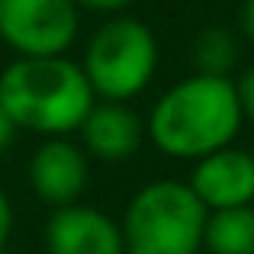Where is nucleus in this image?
<instances>
[{"label":"nucleus","instance_id":"nucleus-4","mask_svg":"<svg viewBox=\"0 0 254 254\" xmlns=\"http://www.w3.org/2000/svg\"><path fill=\"white\" fill-rule=\"evenodd\" d=\"M158 62L161 52L148 23L119 13V16H106V23L97 26L77 64L97 100L129 103L148 90L158 74Z\"/></svg>","mask_w":254,"mask_h":254},{"label":"nucleus","instance_id":"nucleus-3","mask_svg":"<svg viewBox=\"0 0 254 254\" xmlns=\"http://www.w3.org/2000/svg\"><path fill=\"white\" fill-rule=\"evenodd\" d=\"M206 216L187 180H151L126 203L123 248L126 254H203Z\"/></svg>","mask_w":254,"mask_h":254},{"label":"nucleus","instance_id":"nucleus-5","mask_svg":"<svg viewBox=\"0 0 254 254\" xmlns=\"http://www.w3.org/2000/svg\"><path fill=\"white\" fill-rule=\"evenodd\" d=\"M77 29L74 0H0V42L19 58L68 55Z\"/></svg>","mask_w":254,"mask_h":254},{"label":"nucleus","instance_id":"nucleus-17","mask_svg":"<svg viewBox=\"0 0 254 254\" xmlns=\"http://www.w3.org/2000/svg\"><path fill=\"white\" fill-rule=\"evenodd\" d=\"M0 254H10V251H6V248H3V251H0Z\"/></svg>","mask_w":254,"mask_h":254},{"label":"nucleus","instance_id":"nucleus-13","mask_svg":"<svg viewBox=\"0 0 254 254\" xmlns=\"http://www.w3.org/2000/svg\"><path fill=\"white\" fill-rule=\"evenodd\" d=\"M135 0H74L77 10H87V13H100V16H119L126 13Z\"/></svg>","mask_w":254,"mask_h":254},{"label":"nucleus","instance_id":"nucleus-11","mask_svg":"<svg viewBox=\"0 0 254 254\" xmlns=\"http://www.w3.org/2000/svg\"><path fill=\"white\" fill-rule=\"evenodd\" d=\"M193 68L196 74H216V77H229V71L238 62V42L229 29L222 26H209L193 39Z\"/></svg>","mask_w":254,"mask_h":254},{"label":"nucleus","instance_id":"nucleus-16","mask_svg":"<svg viewBox=\"0 0 254 254\" xmlns=\"http://www.w3.org/2000/svg\"><path fill=\"white\" fill-rule=\"evenodd\" d=\"M16 132H19V129L13 126V119L6 116V110L0 106V155H3V151H6V148L13 145V138H16Z\"/></svg>","mask_w":254,"mask_h":254},{"label":"nucleus","instance_id":"nucleus-10","mask_svg":"<svg viewBox=\"0 0 254 254\" xmlns=\"http://www.w3.org/2000/svg\"><path fill=\"white\" fill-rule=\"evenodd\" d=\"M206 254H254V206H235L206 216Z\"/></svg>","mask_w":254,"mask_h":254},{"label":"nucleus","instance_id":"nucleus-9","mask_svg":"<svg viewBox=\"0 0 254 254\" xmlns=\"http://www.w3.org/2000/svg\"><path fill=\"white\" fill-rule=\"evenodd\" d=\"M77 135H81L77 145L87 151V158H97V161L106 164L129 161L145 145V119L129 103L97 100L93 110L87 113V119L81 123Z\"/></svg>","mask_w":254,"mask_h":254},{"label":"nucleus","instance_id":"nucleus-7","mask_svg":"<svg viewBox=\"0 0 254 254\" xmlns=\"http://www.w3.org/2000/svg\"><path fill=\"white\" fill-rule=\"evenodd\" d=\"M187 187L196 193L206 212L254 206V158L245 148H219L212 155L193 161Z\"/></svg>","mask_w":254,"mask_h":254},{"label":"nucleus","instance_id":"nucleus-18","mask_svg":"<svg viewBox=\"0 0 254 254\" xmlns=\"http://www.w3.org/2000/svg\"><path fill=\"white\" fill-rule=\"evenodd\" d=\"M251 158H254V151H251Z\"/></svg>","mask_w":254,"mask_h":254},{"label":"nucleus","instance_id":"nucleus-19","mask_svg":"<svg viewBox=\"0 0 254 254\" xmlns=\"http://www.w3.org/2000/svg\"><path fill=\"white\" fill-rule=\"evenodd\" d=\"M203 254H206V251H203Z\"/></svg>","mask_w":254,"mask_h":254},{"label":"nucleus","instance_id":"nucleus-12","mask_svg":"<svg viewBox=\"0 0 254 254\" xmlns=\"http://www.w3.org/2000/svg\"><path fill=\"white\" fill-rule=\"evenodd\" d=\"M235 93H238V106H242V119L254 126V64L248 71H242V77L235 81Z\"/></svg>","mask_w":254,"mask_h":254},{"label":"nucleus","instance_id":"nucleus-2","mask_svg":"<svg viewBox=\"0 0 254 254\" xmlns=\"http://www.w3.org/2000/svg\"><path fill=\"white\" fill-rule=\"evenodd\" d=\"M90 84L77 62L55 58H16L0 71V106L13 126L42 138L77 135L87 113L93 110Z\"/></svg>","mask_w":254,"mask_h":254},{"label":"nucleus","instance_id":"nucleus-6","mask_svg":"<svg viewBox=\"0 0 254 254\" xmlns=\"http://www.w3.org/2000/svg\"><path fill=\"white\" fill-rule=\"evenodd\" d=\"M90 184V158L71 138H42L29 158V187L49 209L81 203Z\"/></svg>","mask_w":254,"mask_h":254},{"label":"nucleus","instance_id":"nucleus-14","mask_svg":"<svg viewBox=\"0 0 254 254\" xmlns=\"http://www.w3.org/2000/svg\"><path fill=\"white\" fill-rule=\"evenodd\" d=\"M10 235H13V203L3 193V187H0V251L6 248Z\"/></svg>","mask_w":254,"mask_h":254},{"label":"nucleus","instance_id":"nucleus-1","mask_svg":"<svg viewBox=\"0 0 254 254\" xmlns=\"http://www.w3.org/2000/svg\"><path fill=\"white\" fill-rule=\"evenodd\" d=\"M242 123L235 81L193 71L155 100L145 138L164 158L193 164L219 148H229L242 132Z\"/></svg>","mask_w":254,"mask_h":254},{"label":"nucleus","instance_id":"nucleus-8","mask_svg":"<svg viewBox=\"0 0 254 254\" xmlns=\"http://www.w3.org/2000/svg\"><path fill=\"white\" fill-rule=\"evenodd\" d=\"M42 242L49 254H126L119 219L87 203L52 209Z\"/></svg>","mask_w":254,"mask_h":254},{"label":"nucleus","instance_id":"nucleus-15","mask_svg":"<svg viewBox=\"0 0 254 254\" xmlns=\"http://www.w3.org/2000/svg\"><path fill=\"white\" fill-rule=\"evenodd\" d=\"M238 29H242V36L254 45V0H242V10H238Z\"/></svg>","mask_w":254,"mask_h":254}]
</instances>
